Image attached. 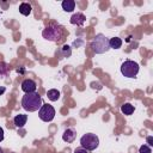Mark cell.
Masks as SVG:
<instances>
[{
	"instance_id": "1",
	"label": "cell",
	"mask_w": 153,
	"mask_h": 153,
	"mask_svg": "<svg viewBox=\"0 0 153 153\" xmlns=\"http://www.w3.org/2000/svg\"><path fill=\"white\" fill-rule=\"evenodd\" d=\"M22 106L29 112L37 111L42 106V98L37 92L25 93V96L22 98Z\"/></svg>"
},
{
	"instance_id": "2",
	"label": "cell",
	"mask_w": 153,
	"mask_h": 153,
	"mask_svg": "<svg viewBox=\"0 0 153 153\" xmlns=\"http://www.w3.org/2000/svg\"><path fill=\"white\" fill-rule=\"evenodd\" d=\"M91 48L96 54H103L110 49L109 47V38H106L103 33L96 35L94 39L91 43Z\"/></svg>"
},
{
	"instance_id": "3",
	"label": "cell",
	"mask_w": 153,
	"mask_h": 153,
	"mask_svg": "<svg viewBox=\"0 0 153 153\" xmlns=\"http://www.w3.org/2000/svg\"><path fill=\"white\" fill-rule=\"evenodd\" d=\"M42 36L48 41L57 42L62 37V29L59 25H49L42 31Z\"/></svg>"
},
{
	"instance_id": "4",
	"label": "cell",
	"mask_w": 153,
	"mask_h": 153,
	"mask_svg": "<svg viewBox=\"0 0 153 153\" xmlns=\"http://www.w3.org/2000/svg\"><path fill=\"white\" fill-rule=\"evenodd\" d=\"M139 63L133 60H126L121 65V73L126 78H135L139 73Z\"/></svg>"
},
{
	"instance_id": "5",
	"label": "cell",
	"mask_w": 153,
	"mask_h": 153,
	"mask_svg": "<svg viewBox=\"0 0 153 153\" xmlns=\"http://www.w3.org/2000/svg\"><path fill=\"white\" fill-rule=\"evenodd\" d=\"M80 145L86 151H94L98 147V145H99V139H98V136L96 134L87 133V134H84L81 136Z\"/></svg>"
},
{
	"instance_id": "6",
	"label": "cell",
	"mask_w": 153,
	"mask_h": 153,
	"mask_svg": "<svg viewBox=\"0 0 153 153\" xmlns=\"http://www.w3.org/2000/svg\"><path fill=\"white\" fill-rule=\"evenodd\" d=\"M38 117L43 122H50L55 117V109L50 104H42L38 110Z\"/></svg>"
},
{
	"instance_id": "7",
	"label": "cell",
	"mask_w": 153,
	"mask_h": 153,
	"mask_svg": "<svg viewBox=\"0 0 153 153\" xmlns=\"http://www.w3.org/2000/svg\"><path fill=\"white\" fill-rule=\"evenodd\" d=\"M20 86H22V90L25 93L36 92V88H37V85H36V82L32 79H25V80H23V82H22Z\"/></svg>"
},
{
	"instance_id": "8",
	"label": "cell",
	"mask_w": 153,
	"mask_h": 153,
	"mask_svg": "<svg viewBox=\"0 0 153 153\" xmlns=\"http://www.w3.org/2000/svg\"><path fill=\"white\" fill-rule=\"evenodd\" d=\"M85 20H86V17H85L81 12H76V13H74V14L71 17V23L74 24V25H78V26L84 25Z\"/></svg>"
},
{
	"instance_id": "9",
	"label": "cell",
	"mask_w": 153,
	"mask_h": 153,
	"mask_svg": "<svg viewBox=\"0 0 153 153\" xmlns=\"http://www.w3.org/2000/svg\"><path fill=\"white\" fill-rule=\"evenodd\" d=\"M75 136H76V131H75L74 129H72V128H68V129H66V130L63 131V134H62V140H63L65 142L69 143V142H73V141H74Z\"/></svg>"
},
{
	"instance_id": "10",
	"label": "cell",
	"mask_w": 153,
	"mask_h": 153,
	"mask_svg": "<svg viewBox=\"0 0 153 153\" xmlns=\"http://www.w3.org/2000/svg\"><path fill=\"white\" fill-rule=\"evenodd\" d=\"M14 124H16V127H18V128H22V127H24L25 124H26V121H27V115H24V114H19V115H17L16 117H14Z\"/></svg>"
},
{
	"instance_id": "11",
	"label": "cell",
	"mask_w": 153,
	"mask_h": 153,
	"mask_svg": "<svg viewBox=\"0 0 153 153\" xmlns=\"http://www.w3.org/2000/svg\"><path fill=\"white\" fill-rule=\"evenodd\" d=\"M61 6H62V10L63 11L72 12L74 10V7H75V1H73V0H65V1H62Z\"/></svg>"
},
{
	"instance_id": "12",
	"label": "cell",
	"mask_w": 153,
	"mask_h": 153,
	"mask_svg": "<svg viewBox=\"0 0 153 153\" xmlns=\"http://www.w3.org/2000/svg\"><path fill=\"white\" fill-rule=\"evenodd\" d=\"M47 97L49 100L51 102H56L59 98H60V91H57L56 88H51L47 92Z\"/></svg>"
},
{
	"instance_id": "13",
	"label": "cell",
	"mask_w": 153,
	"mask_h": 153,
	"mask_svg": "<svg viewBox=\"0 0 153 153\" xmlns=\"http://www.w3.org/2000/svg\"><path fill=\"white\" fill-rule=\"evenodd\" d=\"M122 45V39L118 37H112L109 39V47L112 49H118Z\"/></svg>"
},
{
	"instance_id": "14",
	"label": "cell",
	"mask_w": 153,
	"mask_h": 153,
	"mask_svg": "<svg viewBox=\"0 0 153 153\" xmlns=\"http://www.w3.org/2000/svg\"><path fill=\"white\" fill-rule=\"evenodd\" d=\"M19 12L23 14V16H29L31 13V6L27 4V2H22L19 5Z\"/></svg>"
},
{
	"instance_id": "15",
	"label": "cell",
	"mask_w": 153,
	"mask_h": 153,
	"mask_svg": "<svg viewBox=\"0 0 153 153\" xmlns=\"http://www.w3.org/2000/svg\"><path fill=\"white\" fill-rule=\"evenodd\" d=\"M121 111L122 114L124 115H131L134 112V106L130 104V103H124L122 106H121Z\"/></svg>"
},
{
	"instance_id": "16",
	"label": "cell",
	"mask_w": 153,
	"mask_h": 153,
	"mask_svg": "<svg viewBox=\"0 0 153 153\" xmlns=\"http://www.w3.org/2000/svg\"><path fill=\"white\" fill-rule=\"evenodd\" d=\"M62 55H63L65 57H67V56L71 55V48H69V45L65 44V45L62 47Z\"/></svg>"
},
{
	"instance_id": "17",
	"label": "cell",
	"mask_w": 153,
	"mask_h": 153,
	"mask_svg": "<svg viewBox=\"0 0 153 153\" xmlns=\"http://www.w3.org/2000/svg\"><path fill=\"white\" fill-rule=\"evenodd\" d=\"M151 147L147 146V145H142L140 148H139V153H151Z\"/></svg>"
},
{
	"instance_id": "18",
	"label": "cell",
	"mask_w": 153,
	"mask_h": 153,
	"mask_svg": "<svg viewBox=\"0 0 153 153\" xmlns=\"http://www.w3.org/2000/svg\"><path fill=\"white\" fill-rule=\"evenodd\" d=\"M7 72V65L5 62H0V75L6 74Z\"/></svg>"
},
{
	"instance_id": "19",
	"label": "cell",
	"mask_w": 153,
	"mask_h": 153,
	"mask_svg": "<svg viewBox=\"0 0 153 153\" xmlns=\"http://www.w3.org/2000/svg\"><path fill=\"white\" fill-rule=\"evenodd\" d=\"M74 153H87V151H86L85 148L80 147V148H75V149H74Z\"/></svg>"
},
{
	"instance_id": "20",
	"label": "cell",
	"mask_w": 153,
	"mask_h": 153,
	"mask_svg": "<svg viewBox=\"0 0 153 153\" xmlns=\"http://www.w3.org/2000/svg\"><path fill=\"white\" fill-rule=\"evenodd\" d=\"M147 143L148 146H153V136H147Z\"/></svg>"
},
{
	"instance_id": "21",
	"label": "cell",
	"mask_w": 153,
	"mask_h": 153,
	"mask_svg": "<svg viewBox=\"0 0 153 153\" xmlns=\"http://www.w3.org/2000/svg\"><path fill=\"white\" fill-rule=\"evenodd\" d=\"M4 140V129L0 127V142Z\"/></svg>"
},
{
	"instance_id": "22",
	"label": "cell",
	"mask_w": 153,
	"mask_h": 153,
	"mask_svg": "<svg viewBox=\"0 0 153 153\" xmlns=\"http://www.w3.org/2000/svg\"><path fill=\"white\" fill-rule=\"evenodd\" d=\"M5 92V87H0V94H2Z\"/></svg>"
},
{
	"instance_id": "23",
	"label": "cell",
	"mask_w": 153,
	"mask_h": 153,
	"mask_svg": "<svg viewBox=\"0 0 153 153\" xmlns=\"http://www.w3.org/2000/svg\"><path fill=\"white\" fill-rule=\"evenodd\" d=\"M0 153H2V148L1 147H0Z\"/></svg>"
}]
</instances>
